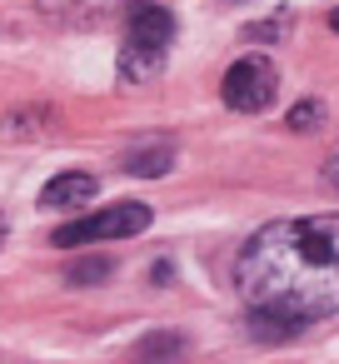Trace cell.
<instances>
[{
	"label": "cell",
	"mask_w": 339,
	"mask_h": 364,
	"mask_svg": "<svg viewBox=\"0 0 339 364\" xmlns=\"http://www.w3.org/2000/svg\"><path fill=\"white\" fill-rule=\"evenodd\" d=\"M235 284L249 309L294 324L339 314V215H294L254 230L235 259Z\"/></svg>",
	"instance_id": "obj_1"
},
{
	"label": "cell",
	"mask_w": 339,
	"mask_h": 364,
	"mask_svg": "<svg viewBox=\"0 0 339 364\" xmlns=\"http://www.w3.org/2000/svg\"><path fill=\"white\" fill-rule=\"evenodd\" d=\"M175 46V16L160 0H135L125 11V50H120V75L130 85H145L165 70Z\"/></svg>",
	"instance_id": "obj_2"
},
{
	"label": "cell",
	"mask_w": 339,
	"mask_h": 364,
	"mask_svg": "<svg viewBox=\"0 0 339 364\" xmlns=\"http://www.w3.org/2000/svg\"><path fill=\"white\" fill-rule=\"evenodd\" d=\"M145 225H150V205L125 200V205H110V210H95V215H80V220L60 225L55 245L75 250V245H95V240H125V235H140Z\"/></svg>",
	"instance_id": "obj_3"
},
{
	"label": "cell",
	"mask_w": 339,
	"mask_h": 364,
	"mask_svg": "<svg viewBox=\"0 0 339 364\" xmlns=\"http://www.w3.org/2000/svg\"><path fill=\"white\" fill-rule=\"evenodd\" d=\"M220 95H225L230 110H240V115H259V110H269L274 95H279V70H274L264 55H244V60H235V65L225 70Z\"/></svg>",
	"instance_id": "obj_4"
},
{
	"label": "cell",
	"mask_w": 339,
	"mask_h": 364,
	"mask_svg": "<svg viewBox=\"0 0 339 364\" xmlns=\"http://www.w3.org/2000/svg\"><path fill=\"white\" fill-rule=\"evenodd\" d=\"M95 190H100L95 175L70 170V175H55V180L41 190V205H45V210H85V205L95 200Z\"/></svg>",
	"instance_id": "obj_5"
},
{
	"label": "cell",
	"mask_w": 339,
	"mask_h": 364,
	"mask_svg": "<svg viewBox=\"0 0 339 364\" xmlns=\"http://www.w3.org/2000/svg\"><path fill=\"white\" fill-rule=\"evenodd\" d=\"M36 6L55 26H100L120 0H36Z\"/></svg>",
	"instance_id": "obj_6"
},
{
	"label": "cell",
	"mask_w": 339,
	"mask_h": 364,
	"mask_svg": "<svg viewBox=\"0 0 339 364\" xmlns=\"http://www.w3.org/2000/svg\"><path fill=\"white\" fill-rule=\"evenodd\" d=\"M170 145H160V150H135V155H125V170L130 175H165L170 170Z\"/></svg>",
	"instance_id": "obj_7"
},
{
	"label": "cell",
	"mask_w": 339,
	"mask_h": 364,
	"mask_svg": "<svg viewBox=\"0 0 339 364\" xmlns=\"http://www.w3.org/2000/svg\"><path fill=\"white\" fill-rule=\"evenodd\" d=\"M319 120H324V105H319V100H299V105L289 110V130H299V135L314 130Z\"/></svg>",
	"instance_id": "obj_8"
},
{
	"label": "cell",
	"mask_w": 339,
	"mask_h": 364,
	"mask_svg": "<svg viewBox=\"0 0 339 364\" xmlns=\"http://www.w3.org/2000/svg\"><path fill=\"white\" fill-rule=\"evenodd\" d=\"M110 274V259H85V264H70V284H95V279H105Z\"/></svg>",
	"instance_id": "obj_9"
},
{
	"label": "cell",
	"mask_w": 339,
	"mask_h": 364,
	"mask_svg": "<svg viewBox=\"0 0 339 364\" xmlns=\"http://www.w3.org/2000/svg\"><path fill=\"white\" fill-rule=\"evenodd\" d=\"M329 185H334V190H339V155H334V160H329Z\"/></svg>",
	"instance_id": "obj_10"
},
{
	"label": "cell",
	"mask_w": 339,
	"mask_h": 364,
	"mask_svg": "<svg viewBox=\"0 0 339 364\" xmlns=\"http://www.w3.org/2000/svg\"><path fill=\"white\" fill-rule=\"evenodd\" d=\"M0 245H6V215H0Z\"/></svg>",
	"instance_id": "obj_11"
},
{
	"label": "cell",
	"mask_w": 339,
	"mask_h": 364,
	"mask_svg": "<svg viewBox=\"0 0 339 364\" xmlns=\"http://www.w3.org/2000/svg\"><path fill=\"white\" fill-rule=\"evenodd\" d=\"M329 26H334V31H339V11H334V16H329Z\"/></svg>",
	"instance_id": "obj_12"
}]
</instances>
